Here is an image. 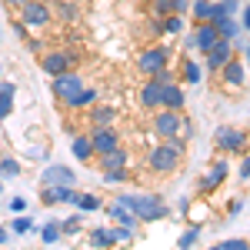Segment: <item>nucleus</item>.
I'll use <instances>...</instances> for the list:
<instances>
[{
    "label": "nucleus",
    "instance_id": "nucleus-1",
    "mask_svg": "<svg viewBox=\"0 0 250 250\" xmlns=\"http://www.w3.org/2000/svg\"><path fill=\"white\" fill-rule=\"evenodd\" d=\"M184 150H187V140L177 134V137H164V144H157L147 150V167L160 177H167L180 167V160H184Z\"/></svg>",
    "mask_w": 250,
    "mask_h": 250
},
{
    "label": "nucleus",
    "instance_id": "nucleus-2",
    "mask_svg": "<svg viewBox=\"0 0 250 250\" xmlns=\"http://www.w3.org/2000/svg\"><path fill=\"white\" fill-rule=\"evenodd\" d=\"M117 200L127 204L137 213L140 224H157V220L170 217V207H167V200L160 193H117Z\"/></svg>",
    "mask_w": 250,
    "mask_h": 250
},
{
    "label": "nucleus",
    "instance_id": "nucleus-3",
    "mask_svg": "<svg viewBox=\"0 0 250 250\" xmlns=\"http://www.w3.org/2000/svg\"><path fill=\"white\" fill-rule=\"evenodd\" d=\"M134 67L140 77H154L157 70H164V67H170V47H164V43H154V47H147V50H140L134 57Z\"/></svg>",
    "mask_w": 250,
    "mask_h": 250
},
{
    "label": "nucleus",
    "instance_id": "nucleus-4",
    "mask_svg": "<svg viewBox=\"0 0 250 250\" xmlns=\"http://www.w3.org/2000/svg\"><path fill=\"white\" fill-rule=\"evenodd\" d=\"M77 63H80V54H77V50L60 47V50H47V54L40 57V70H43L47 77H54V74H63V70H74Z\"/></svg>",
    "mask_w": 250,
    "mask_h": 250
},
{
    "label": "nucleus",
    "instance_id": "nucleus-5",
    "mask_svg": "<svg viewBox=\"0 0 250 250\" xmlns=\"http://www.w3.org/2000/svg\"><path fill=\"white\" fill-rule=\"evenodd\" d=\"M213 144L220 154H247V130L240 127H217L213 130Z\"/></svg>",
    "mask_w": 250,
    "mask_h": 250
},
{
    "label": "nucleus",
    "instance_id": "nucleus-6",
    "mask_svg": "<svg viewBox=\"0 0 250 250\" xmlns=\"http://www.w3.org/2000/svg\"><path fill=\"white\" fill-rule=\"evenodd\" d=\"M20 20H23L30 30H43V27H50V23H54L50 3H43V0H27V3L20 7Z\"/></svg>",
    "mask_w": 250,
    "mask_h": 250
},
{
    "label": "nucleus",
    "instance_id": "nucleus-7",
    "mask_svg": "<svg viewBox=\"0 0 250 250\" xmlns=\"http://www.w3.org/2000/svg\"><path fill=\"white\" fill-rule=\"evenodd\" d=\"M220 40V34H217V27H213L210 20H197L190 30V37H187V50H210L213 43Z\"/></svg>",
    "mask_w": 250,
    "mask_h": 250
},
{
    "label": "nucleus",
    "instance_id": "nucleus-8",
    "mask_svg": "<svg viewBox=\"0 0 250 250\" xmlns=\"http://www.w3.org/2000/svg\"><path fill=\"white\" fill-rule=\"evenodd\" d=\"M180 124H184L180 110L157 107V114H154V134L160 137V140H164V137H177V134H180Z\"/></svg>",
    "mask_w": 250,
    "mask_h": 250
},
{
    "label": "nucleus",
    "instance_id": "nucleus-9",
    "mask_svg": "<svg viewBox=\"0 0 250 250\" xmlns=\"http://www.w3.org/2000/svg\"><path fill=\"white\" fill-rule=\"evenodd\" d=\"M217 74H220V83H224L230 94H237V90L244 87V80H247V67H244V60L230 57L224 67H220V70H217Z\"/></svg>",
    "mask_w": 250,
    "mask_h": 250
},
{
    "label": "nucleus",
    "instance_id": "nucleus-10",
    "mask_svg": "<svg viewBox=\"0 0 250 250\" xmlns=\"http://www.w3.org/2000/svg\"><path fill=\"white\" fill-rule=\"evenodd\" d=\"M90 144H94V157L107 154V150H114L124 144V137L117 127H94V134H90Z\"/></svg>",
    "mask_w": 250,
    "mask_h": 250
},
{
    "label": "nucleus",
    "instance_id": "nucleus-11",
    "mask_svg": "<svg viewBox=\"0 0 250 250\" xmlns=\"http://www.w3.org/2000/svg\"><path fill=\"white\" fill-rule=\"evenodd\" d=\"M87 80L80 77L77 70H63V74H54V80H50V90H54V97L57 100H63V97H70L74 90H80Z\"/></svg>",
    "mask_w": 250,
    "mask_h": 250
},
{
    "label": "nucleus",
    "instance_id": "nucleus-12",
    "mask_svg": "<svg viewBox=\"0 0 250 250\" xmlns=\"http://www.w3.org/2000/svg\"><path fill=\"white\" fill-rule=\"evenodd\" d=\"M230 57H233V40H224V37H220L210 50H204V67L217 74V70H220V67H224Z\"/></svg>",
    "mask_w": 250,
    "mask_h": 250
},
{
    "label": "nucleus",
    "instance_id": "nucleus-13",
    "mask_svg": "<svg viewBox=\"0 0 250 250\" xmlns=\"http://www.w3.org/2000/svg\"><path fill=\"white\" fill-rule=\"evenodd\" d=\"M227 173H230V164H227L224 157H220V160H213L210 170H207V177L197 184V190H200V193H213L220 184H224V180H227Z\"/></svg>",
    "mask_w": 250,
    "mask_h": 250
},
{
    "label": "nucleus",
    "instance_id": "nucleus-14",
    "mask_svg": "<svg viewBox=\"0 0 250 250\" xmlns=\"http://www.w3.org/2000/svg\"><path fill=\"white\" fill-rule=\"evenodd\" d=\"M184 104H187L184 83H177V80L160 83V107H167V110H184Z\"/></svg>",
    "mask_w": 250,
    "mask_h": 250
},
{
    "label": "nucleus",
    "instance_id": "nucleus-15",
    "mask_svg": "<svg viewBox=\"0 0 250 250\" xmlns=\"http://www.w3.org/2000/svg\"><path fill=\"white\" fill-rule=\"evenodd\" d=\"M94 104H97V90H94V87H87V83H83L80 90H74L70 97H63V107L74 110V114H77V110H87V107H94Z\"/></svg>",
    "mask_w": 250,
    "mask_h": 250
},
{
    "label": "nucleus",
    "instance_id": "nucleus-16",
    "mask_svg": "<svg viewBox=\"0 0 250 250\" xmlns=\"http://www.w3.org/2000/svg\"><path fill=\"white\" fill-rule=\"evenodd\" d=\"M40 184H77V173L63 164H47L40 173Z\"/></svg>",
    "mask_w": 250,
    "mask_h": 250
},
{
    "label": "nucleus",
    "instance_id": "nucleus-17",
    "mask_svg": "<svg viewBox=\"0 0 250 250\" xmlns=\"http://www.w3.org/2000/svg\"><path fill=\"white\" fill-rule=\"evenodd\" d=\"M90 110V124L94 127H117V120H120V110L117 107H107V104H94V107H87Z\"/></svg>",
    "mask_w": 250,
    "mask_h": 250
},
{
    "label": "nucleus",
    "instance_id": "nucleus-18",
    "mask_svg": "<svg viewBox=\"0 0 250 250\" xmlns=\"http://www.w3.org/2000/svg\"><path fill=\"white\" fill-rule=\"evenodd\" d=\"M137 104H140L144 110H157V107H160V83L147 77V83L137 87Z\"/></svg>",
    "mask_w": 250,
    "mask_h": 250
},
{
    "label": "nucleus",
    "instance_id": "nucleus-19",
    "mask_svg": "<svg viewBox=\"0 0 250 250\" xmlns=\"http://www.w3.org/2000/svg\"><path fill=\"white\" fill-rule=\"evenodd\" d=\"M97 167L100 170H114V167H130V154L124 150V144L114 147V150H107V154L97 157Z\"/></svg>",
    "mask_w": 250,
    "mask_h": 250
},
{
    "label": "nucleus",
    "instance_id": "nucleus-20",
    "mask_svg": "<svg viewBox=\"0 0 250 250\" xmlns=\"http://www.w3.org/2000/svg\"><path fill=\"white\" fill-rule=\"evenodd\" d=\"M107 217L114 220V224H124V227H137L140 220H137V213L127 207V204H120V200H110L107 204Z\"/></svg>",
    "mask_w": 250,
    "mask_h": 250
},
{
    "label": "nucleus",
    "instance_id": "nucleus-21",
    "mask_svg": "<svg viewBox=\"0 0 250 250\" xmlns=\"http://www.w3.org/2000/svg\"><path fill=\"white\" fill-rule=\"evenodd\" d=\"M70 154H74L77 164H90V160H94V144H90V137L87 134H74V140H70Z\"/></svg>",
    "mask_w": 250,
    "mask_h": 250
},
{
    "label": "nucleus",
    "instance_id": "nucleus-22",
    "mask_svg": "<svg viewBox=\"0 0 250 250\" xmlns=\"http://www.w3.org/2000/svg\"><path fill=\"white\" fill-rule=\"evenodd\" d=\"M210 23L217 27V34H220L224 40H237L240 34H244V27H240V20H237V17H224V14H220V17H213Z\"/></svg>",
    "mask_w": 250,
    "mask_h": 250
},
{
    "label": "nucleus",
    "instance_id": "nucleus-23",
    "mask_svg": "<svg viewBox=\"0 0 250 250\" xmlns=\"http://www.w3.org/2000/svg\"><path fill=\"white\" fill-rule=\"evenodd\" d=\"M50 14H54L57 20H63V23H77L80 7L74 3V0H57V3H50Z\"/></svg>",
    "mask_w": 250,
    "mask_h": 250
},
{
    "label": "nucleus",
    "instance_id": "nucleus-24",
    "mask_svg": "<svg viewBox=\"0 0 250 250\" xmlns=\"http://www.w3.org/2000/svg\"><path fill=\"white\" fill-rule=\"evenodd\" d=\"M14 97H17V83L14 80H0V120H7L14 110Z\"/></svg>",
    "mask_w": 250,
    "mask_h": 250
},
{
    "label": "nucleus",
    "instance_id": "nucleus-25",
    "mask_svg": "<svg viewBox=\"0 0 250 250\" xmlns=\"http://www.w3.org/2000/svg\"><path fill=\"white\" fill-rule=\"evenodd\" d=\"M180 80H184V87H197V83L204 80V67H200L197 60H184V67H180Z\"/></svg>",
    "mask_w": 250,
    "mask_h": 250
},
{
    "label": "nucleus",
    "instance_id": "nucleus-26",
    "mask_svg": "<svg viewBox=\"0 0 250 250\" xmlns=\"http://www.w3.org/2000/svg\"><path fill=\"white\" fill-rule=\"evenodd\" d=\"M37 237L50 247V244H60V237H63V230H60V220H47L43 227H37Z\"/></svg>",
    "mask_w": 250,
    "mask_h": 250
},
{
    "label": "nucleus",
    "instance_id": "nucleus-27",
    "mask_svg": "<svg viewBox=\"0 0 250 250\" xmlns=\"http://www.w3.org/2000/svg\"><path fill=\"white\" fill-rule=\"evenodd\" d=\"M90 247H114L117 237H114V227H97V230H90Z\"/></svg>",
    "mask_w": 250,
    "mask_h": 250
},
{
    "label": "nucleus",
    "instance_id": "nucleus-28",
    "mask_svg": "<svg viewBox=\"0 0 250 250\" xmlns=\"http://www.w3.org/2000/svg\"><path fill=\"white\" fill-rule=\"evenodd\" d=\"M10 233H17V237H23V233H37L34 217H27V213H14V220H10Z\"/></svg>",
    "mask_w": 250,
    "mask_h": 250
},
{
    "label": "nucleus",
    "instance_id": "nucleus-29",
    "mask_svg": "<svg viewBox=\"0 0 250 250\" xmlns=\"http://www.w3.org/2000/svg\"><path fill=\"white\" fill-rule=\"evenodd\" d=\"M184 27H187L184 14H167V17H164V37H177V34H184Z\"/></svg>",
    "mask_w": 250,
    "mask_h": 250
},
{
    "label": "nucleus",
    "instance_id": "nucleus-30",
    "mask_svg": "<svg viewBox=\"0 0 250 250\" xmlns=\"http://www.w3.org/2000/svg\"><path fill=\"white\" fill-rule=\"evenodd\" d=\"M20 160L17 157H0V180H14V177H20Z\"/></svg>",
    "mask_w": 250,
    "mask_h": 250
},
{
    "label": "nucleus",
    "instance_id": "nucleus-31",
    "mask_svg": "<svg viewBox=\"0 0 250 250\" xmlns=\"http://www.w3.org/2000/svg\"><path fill=\"white\" fill-rule=\"evenodd\" d=\"M130 167H114V170H104V180L110 184V187H120V184H130Z\"/></svg>",
    "mask_w": 250,
    "mask_h": 250
},
{
    "label": "nucleus",
    "instance_id": "nucleus-32",
    "mask_svg": "<svg viewBox=\"0 0 250 250\" xmlns=\"http://www.w3.org/2000/svg\"><path fill=\"white\" fill-rule=\"evenodd\" d=\"M190 10H193V23L197 20H213V0H193Z\"/></svg>",
    "mask_w": 250,
    "mask_h": 250
},
{
    "label": "nucleus",
    "instance_id": "nucleus-33",
    "mask_svg": "<svg viewBox=\"0 0 250 250\" xmlns=\"http://www.w3.org/2000/svg\"><path fill=\"white\" fill-rule=\"evenodd\" d=\"M60 230H63V237H74V233H80V230H83V217H80V213L63 217V220H60Z\"/></svg>",
    "mask_w": 250,
    "mask_h": 250
},
{
    "label": "nucleus",
    "instance_id": "nucleus-34",
    "mask_svg": "<svg viewBox=\"0 0 250 250\" xmlns=\"http://www.w3.org/2000/svg\"><path fill=\"white\" fill-rule=\"evenodd\" d=\"M220 14L224 17H237L240 14V0H217L213 3V17H220Z\"/></svg>",
    "mask_w": 250,
    "mask_h": 250
},
{
    "label": "nucleus",
    "instance_id": "nucleus-35",
    "mask_svg": "<svg viewBox=\"0 0 250 250\" xmlns=\"http://www.w3.org/2000/svg\"><path fill=\"white\" fill-rule=\"evenodd\" d=\"M104 204H100V197L97 193H80V200H77V210H83V213H94V210H100Z\"/></svg>",
    "mask_w": 250,
    "mask_h": 250
},
{
    "label": "nucleus",
    "instance_id": "nucleus-36",
    "mask_svg": "<svg viewBox=\"0 0 250 250\" xmlns=\"http://www.w3.org/2000/svg\"><path fill=\"white\" fill-rule=\"evenodd\" d=\"M197 240H200V227H197V224H193V227H187V230L180 233V237H177V247H193V244H197Z\"/></svg>",
    "mask_w": 250,
    "mask_h": 250
},
{
    "label": "nucleus",
    "instance_id": "nucleus-37",
    "mask_svg": "<svg viewBox=\"0 0 250 250\" xmlns=\"http://www.w3.org/2000/svg\"><path fill=\"white\" fill-rule=\"evenodd\" d=\"M147 37H154V40L164 37V17H157V14H154V17L147 20Z\"/></svg>",
    "mask_w": 250,
    "mask_h": 250
},
{
    "label": "nucleus",
    "instance_id": "nucleus-38",
    "mask_svg": "<svg viewBox=\"0 0 250 250\" xmlns=\"http://www.w3.org/2000/svg\"><path fill=\"white\" fill-rule=\"evenodd\" d=\"M250 244L244 240V237H227V240H220L217 244V250H247Z\"/></svg>",
    "mask_w": 250,
    "mask_h": 250
},
{
    "label": "nucleus",
    "instance_id": "nucleus-39",
    "mask_svg": "<svg viewBox=\"0 0 250 250\" xmlns=\"http://www.w3.org/2000/svg\"><path fill=\"white\" fill-rule=\"evenodd\" d=\"M27 210V197H10V213H23Z\"/></svg>",
    "mask_w": 250,
    "mask_h": 250
},
{
    "label": "nucleus",
    "instance_id": "nucleus-40",
    "mask_svg": "<svg viewBox=\"0 0 250 250\" xmlns=\"http://www.w3.org/2000/svg\"><path fill=\"white\" fill-rule=\"evenodd\" d=\"M173 14H190V0H170Z\"/></svg>",
    "mask_w": 250,
    "mask_h": 250
},
{
    "label": "nucleus",
    "instance_id": "nucleus-41",
    "mask_svg": "<svg viewBox=\"0 0 250 250\" xmlns=\"http://www.w3.org/2000/svg\"><path fill=\"white\" fill-rule=\"evenodd\" d=\"M240 27H244V30L250 34V3L244 7V10H240Z\"/></svg>",
    "mask_w": 250,
    "mask_h": 250
},
{
    "label": "nucleus",
    "instance_id": "nucleus-42",
    "mask_svg": "<svg viewBox=\"0 0 250 250\" xmlns=\"http://www.w3.org/2000/svg\"><path fill=\"white\" fill-rule=\"evenodd\" d=\"M240 210H244V200H230V204H227V213H230V217H237Z\"/></svg>",
    "mask_w": 250,
    "mask_h": 250
},
{
    "label": "nucleus",
    "instance_id": "nucleus-43",
    "mask_svg": "<svg viewBox=\"0 0 250 250\" xmlns=\"http://www.w3.org/2000/svg\"><path fill=\"white\" fill-rule=\"evenodd\" d=\"M240 177H244V180L250 177V154L244 157V160H240Z\"/></svg>",
    "mask_w": 250,
    "mask_h": 250
},
{
    "label": "nucleus",
    "instance_id": "nucleus-44",
    "mask_svg": "<svg viewBox=\"0 0 250 250\" xmlns=\"http://www.w3.org/2000/svg\"><path fill=\"white\" fill-rule=\"evenodd\" d=\"M7 240H10V230H7V227H0V244H7Z\"/></svg>",
    "mask_w": 250,
    "mask_h": 250
},
{
    "label": "nucleus",
    "instance_id": "nucleus-45",
    "mask_svg": "<svg viewBox=\"0 0 250 250\" xmlns=\"http://www.w3.org/2000/svg\"><path fill=\"white\" fill-rule=\"evenodd\" d=\"M3 3H7V7H17V10H20V7H23L27 0H3Z\"/></svg>",
    "mask_w": 250,
    "mask_h": 250
},
{
    "label": "nucleus",
    "instance_id": "nucleus-46",
    "mask_svg": "<svg viewBox=\"0 0 250 250\" xmlns=\"http://www.w3.org/2000/svg\"><path fill=\"white\" fill-rule=\"evenodd\" d=\"M0 40H3V23H0Z\"/></svg>",
    "mask_w": 250,
    "mask_h": 250
},
{
    "label": "nucleus",
    "instance_id": "nucleus-47",
    "mask_svg": "<svg viewBox=\"0 0 250 250\" xmlns=\"http://www.w3.org/2000/svg\"><path fill=\"white\" fill-rule=\"evenodd\" d=\"M247 63H250V47H247Z\"/></svg>",
    "mask_w": 250,
    "mask_h": 250
},
{
    "label": "nucleus",
    "instance_id": "nucleus-48",
    "mask_svg": "<svg viewBox=\"0 0 250 250\" xmlns=\"http://www.w3.org/2000/svg\"><path fill=\"white\" fill-rule=\"evenodd\" d=\"M0 193H3V180H0Z\"/></svg>",
    "mask_w": 250,
    "mask_h": 250
}]
</instances>
